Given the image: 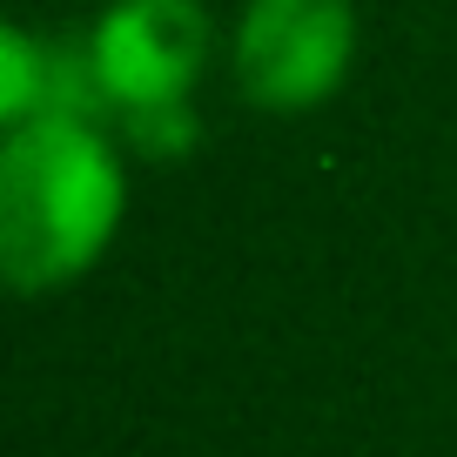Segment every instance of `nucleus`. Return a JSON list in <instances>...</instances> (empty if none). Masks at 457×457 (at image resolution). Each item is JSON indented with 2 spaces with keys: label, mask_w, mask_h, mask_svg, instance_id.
<instances>
[{
  "label": "nucleus",
  "mask_w": 457,
  "mask_h": 457,
  "mask_svg": "<svg viewBox=\"0 0 457 457\" xmlns=\"http://www.w3.org/2000/svg\"><path fill=\"white\" fill-rule=\"evenodd\" d=\"M350 0H249L236 21V87L270 114H310L350 74Z\"/></svg>",
  "instance_id": "7ed1b4c3"
},
{
  "label": "nucleus",
  "mask_w": 457,
  "mask_h": 457,
  "mask_svg": "<svg viewBox=\"0 0 457 457\" xmlns=\"http://www.w3.org/2000/svg\"><path fill=\"white\" fill-rule=\"evenodd\" d=\"M121 162L95 114H41L0 148V270L21 296L74 283L121 228Z\"/></svg>",
  "instance_id": "f257e3e1"
},
{
  "label": "nucleus",
  "mask_w": 457,
  "mask_h": 457,
  "mask_svg": "<svg viewBox=\"0 0 457 457\" xmlns=\"http://www.w3.org/2000/svg\"><path fill=\"white\" fill-rule=\"evenodd\" d=\"M202 68H209L202 0H114L87 34L95 101L148 155H182L195 142L188 87Z\"/></svg>",
  "instance_id": "f03ea898"
}]
</instances>
